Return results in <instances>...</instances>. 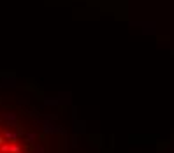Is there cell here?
Returning <instances> with one entry per match:
<instances>
[{
    "instance_id": "6da1fadb",
    "label": "cell",
    "mask_w": 174,
    "mask_h": 153,
    "mask_svg": "<svg viewBox=\"0 0 174 153\" xmlns=\"http://www.w3.org/2000/svg\"><path fill=\"white\" fill-rule=\"evenodd\" d=\"M0 153H67V132L37 109L0 106Z\"/></svg>"
}]
</instances>
